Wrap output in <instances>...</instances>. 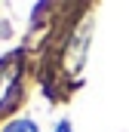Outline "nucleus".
Here are the masks:
<instances>
[{
    "mask_svg": "<svg viewBox=\"0 0 129 132\" xmlns=\"http://www.w3.org/2000/svg\"><path fill=\"white\" fill-rule=\"evenodd\" d=\"M55 132H74V129H71V123H68V120H62V123L55 126Z\"/></svg>",
    "mask_w": 129,
    "mask_h": 132,
    "instance_id": "obj_2",
    "label": "nucleus"
},
{
    "mask_svg": "<svg viewBox=\"0 0 129 132\" xmlns=\"http://www.w3.org/2000/svg\"><path fill=\"white\" fill-rule=\"evenodd\" d=\"M3 132H40V126L34 123L31 117H15V120H9L3 126Z\"/></svg>",
    "mask_w": 129,
    "mask_h": 132,
    "instance_id": "obj_1",
    "label": "nucleus"
}]
</instances>
